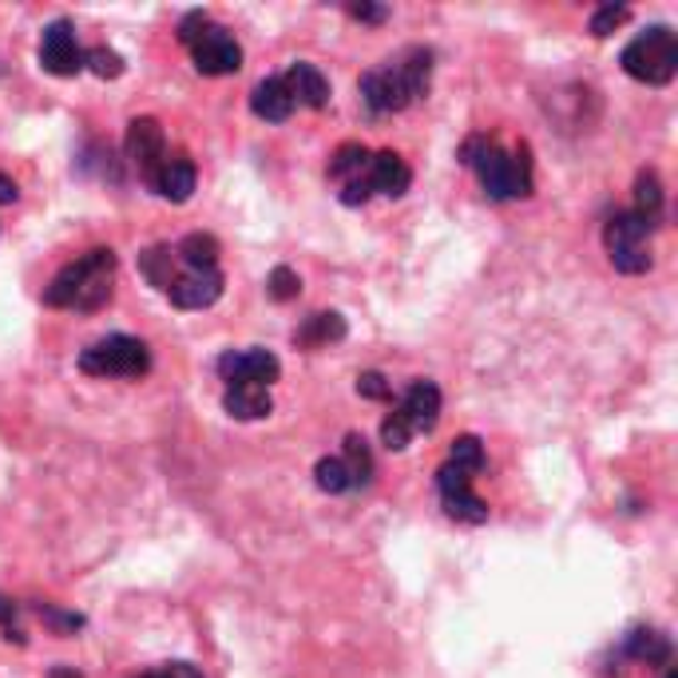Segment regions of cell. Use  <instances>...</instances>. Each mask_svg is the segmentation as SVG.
<instances>
[{
  "label": "cell",
  "mask_w": 678,
  "mask_h": 678,
  "mask_svg": "<svg viewBox=\"0 0 678 678\" xmlns=\"http://www.w3.org/2000/svg\"><path fill=\"white\" fill-rule=\"evenodd\" d=\"M115 290V250L95 246L84 258L68 263L44 290V301L52 310H100L112 301Z\"/></svg>",
  "instance_id": "1"
},
{
  "label": "cell",
  "mask_w": 678,
  "mask_h": 678,
  "mask_svg": "<svg viewBox=\"0 0 678 678\" xmlns=\"http://www.w3.org/2000/svg\"><path fill=\"white\" fill-rule=\"evenodd\" d=\"M461 163H469V167L481 175L484 195L496 198V203L532 195V160H527V147L508 155V151H500V143L489 140V135H472V140H464V147H461Z\"/></svg>",
  "instance_id": "2"
},
{
  "label": "cell",
  "mask_w": 678,
  "mask_h": 678,
  "mask_svg": "<svg viewBox=\"0 0 678 678\" xmlns=\"http://www.w3.org/2000/svg\"><path fill=\"white\" fill-rule=\"evenodd\" d=\"M623 72L639 80V84H650V88H662L675 80L678 72V40L667 24H655V29L639 32L631 44L623 48L619 56Z\"/></svg>",
  "instance_id": "3"
},
{
  "label": "cell",
  "mask_w": 678,
  "mask_h": 678,
  "mask_svg": "<svg viewBox=\"0 0 678 678\" xmlns=\"http://www.w3.org/2000/svg\"><path fill=\"white\" fill-rule=\"evenodd\" d=\"M80 369L88 377H143L151 369V353L140 338L112 333L80 353Z\"/></svg>",
  "instance_id": "4"
},
{
  "label": "cell",
  "mask_w": 678,
  "mask_h": 678,
  "mask_svg": "<svg viewBox=\"0 0 678 678\" xmlns=\"http://www.w3.org/2000/svg\"><path fill=\"white\" fill-rule=\"evenodd\" d=\"M650 226L643 218H635L631 210L607 218L603 226V243H607V258L619 274H647L650 270V246H647Z\"/></svg>",
  "instance_id": "5"
},
{
  "label": "cell",
  "mask_w": 678,
  "mask_h": 678,
  "mask_svg": "<svg viewBox=\"0 0 678 678\" xmlns=\"http://www.w3.org/2000/svg\"><path fill=\"white\" fill-rule=\"evenodd\" d=\"M123 147H127V160H132V167L140 171V179L155 183V175H160V167L167 163V140H163V127L155 120H132L127 123V140H123Z\"/></svg>",
  "instance_id": "6"
},
{
  "label": "cell",
  "mask_w": 678,
  "mask_h": 678,
  "mask_svg": "<svg viewBox=\"0 0 678 678\" xmlns=\"http://www.w3.org/2000/svg\"><path fill=\"white\" fill-rule=\"evenodd\" d=\"M218 373H223L226 386H263L270 389V381H278L282 366L270 349H226L218 358Z\"/></svg>",
  "instance_id": "7"
},
{
  "label": "cell",
  "mask_w": 678,
  "mask_h": 678,
  "mask_svg": "<svg viewBox=\"0 0 678 678\" xmlns=\"http://www.w3.org/2000/svg\"><path fill=\"white\" fill-rule=\"evenodd\" d=\"M361 100L373 115H389V112H405L413 104L405 80H401V68L389 60V64L373 68V72L361 75Z\"/></svg>",
  "instance_id": "8"
},
{
  "label": "cell",
  "mask_w": 678,
  "mask_h": 678,
  "mask_svg": "<svg viewBox=\"0 0 678 678\" xmlns=\"http://www.w3.org/2000/svg\"><path fill=\"white\" fill-rule=\"evenodd\" d=\"M191 56L203 75H235L243 68V48L223 24H207V32L191 44Z\"/></svg>",
  "instance_id": "9"
},
{
  "label": "cell",
  "mask_w": 678,
  "mask_h": 678,
  "mask_svg": "<svg viewBox=\"0 0 678 678\" xmlns=\"http://www.w3.org/2000/svg\"><path fill=\"white\" fill-rule=\"evenodd\" d=\"M40 64L52 75H75L84 72V52L75 44V29L68 20H52L40 37Z\"/></svg>",
  "instance_id": "10"
},
{
  "label": "cell",
  "mask_w": 678,
  "mask_h": 678,
  "mask_svg": "<svg viewBox=\"0 0 678 678\" xmlns=\"http://www.w3.org/2000/svg\"><path fill=\"white\" fill-rule=\"evenodd\" d=\"M167 298L179 306V310H207L223 298V270H191V266H179V278L171 282Z\"/></svg>",
  "instance_id": "11"
},
{
  "label": "cell",
  "mask_w": 678,
  "mask_h": 678,
  "mask_svg": "<svg viewBox=\"0 0 678 678\" xmlns=\"http://www.w3.org/2000/svg\"><path fill=\"white\" fill-rule=\"evenodd\" d=\"M397 413L405 417L413 433H433L436 421H441V389L433 381H413L401 397Z\"/></svg>",
  "instance_id": "12"
},
{
  "label": "cell",
  "mask_w": 678,
  "mask_h": 678,
  "mask_svg": "<svg viewBox=\"0 0 678 678\" xmlns=\"http://www.w3.org/2000/svg\"><path fill=\"white\" fill-rule=\"evenodd\" d=\"M366 183L373 195H386V198H401L413 183V171L401 155L393 151H377L373 160H369V171H366Z\"/></svg>",
  "instance_id": "13"
},
{
  "label": "cell",
  "mask_w": 678,
  "mask_h": 678,
  "mask_svg": "<svg viewBox=\"0 0 678 678\" xmlns=\"http://www.w3.org/2000/svg\"><path fill=\"white\" fill-rule=\"evenodd\" d=\"M195 179H198L195 163H191L183 151H175V155H167V163L160 167L151 191L160 198H167V203H187V198L195 195Z\"/></svg>",
  "instance_id": "14"
},
{
  "label": "cell",
  "mask_w": 678,
  "mask_h": 678,
  "mask_svg": "<svg viewBox=\"0 0 678 678\" xmlns=\"http://www.w3.org/2000/svg\"><path fill=\"white\" fill-rule=\"evenodd\" d=\"M282 80H286V88H290L294 104L314 107V112H321V107L330 104V80H326V75H321L314 64H301V60H298V64H294Z\"/></svg>",
  "instance_id": "15"
},
{
  "label": "cell",
  "mask_w": 678,
  "mask_h": 678,
  "mask_svg": "<svg viewBox=\"0 0 678 678\" xmlns=\"http://www.w3.org/2000/svg\"><path fill=\"white\" fill-rule=\"evenodd\" d=\"M250 112H255L258 120H266V123L290 120L294 95H290V88H286L282 75H270V80H263V84L255 88V95H250Z\"/></svg>",
  "instance_id": "16"
},
{
  "label": "cell",
  "mask_w": 678,
  "mask_h": 678,
  "mask_svg": "<svg viewBox=\"0 0 678 678\" xmlns=\"http://www.w3.org/2000/svg\"><path fill=\"white\" fill-rule=\"evenodd\" d=\"M223 409L235 421H263V417H270L274 401H270V389L263 386H230L223 397Z\"/></svg>",
  "instance_id": "17"
},
{
  "label": "cell",
  "mask_w": 678,
  "mask_h": 678,
  "mask_svg": "<svg viewBox=\"0 0 678 678\" xmlns=\"http://www.w3.org/2000/svg\"><path fill=\"white\" fill-rule=\"evenodd\" d=\"M623 655L635 662H647V667H670V639L662 631H650V627H635L623 643Z\"/></svg>",
  "instance_id": "18"
},
{
  "label": "cell",
  "mask_w": 678,
  "mask_h": 678,
  "mask_svg": "<svg viewBox=\"0 0 678 678\" xmlns=\"http://www.w3.org/2000/svg\"><path fill=\"white\" fill-rule=\"evenodd\" d=\"M393 64L401 68V80H405L413 104L424 100V95H429V84H433V52H429V48H409L405 56H397Z\"/></svg>",
  "instance_id": "19"
},
{
  "label": "cell",
  "mask_w": 678,
  "mask_h": 678,
  "mask_svg": "<svg viewBox=\"0 0 678 678\" xmlns=\"http://www.w3.org/2000/svg\"><path fill=\"white\" fill-rule=\"evenodd\" d=\"M140 270H143V278L155 286V290L167 294L171 282L179 278V258H175V250H171V246H151V250H143V255H140Z\"/></svg>",
  "instance_id": "20"
},
{
  "label": "cell",
  "mask_w": 678,
  "mask_h": 678,
  "mask_svg": "<svg viewBox=\"0 0 678 678\" xmlns=\"http://www.w3.org/2000/svg\"><path fill=\"white\" fill-rule=\"evenodd\" d=\"M369 160H373V151L361 147V143H341L338 151H333V160H330V179L333 183H353V179H366V171H369Z\"/></svg>",
  "instance_id": "21"
},
{
  "label": "cell",
  "mask_w": 678,
  "mask_h": 678,
  "mask_svg": "<svg viewBox=\"0 0 678 678\" xmlns=\"http://www.w3.org/2000/svg\"><path fill=\"white\" fill-rule=\"evenodd\" d=\"M346 338V318L341 314H310L306 318V326H301L298 333H294V341L298 346H306V349H314V346H330V341H341Z\"/></svg>",
  "instance_id": "22"
},
{
  "label": "cell",
  "mask_w": 678,
  "mask_h": 678,
  "mask_svg": "<svg viewBox=\"0 0 678 678\" xmlns=\"http://www.w3.org/2000/svg\"><path fill=\"white\" fill-rule=\"evenodd\" d=\"M635 218H643V223L655 230L662 218V183L655 171H639V179H635Z\"/></svg>",
  "instance_id": "23"
},
{
  "label": "cell",
  "mask_w": 678,
  "mask_h": 678,
  "mask_svg": "<svg viewBox=\"0 0 678 678\" xmlns=\"http://www.w3.org/2000/svg\"><path fill=\"white\" fill-rule=\"evenodd\" d=\"M175 258H179V266H191V270H215L218 266V238L195 230V235H187L179 246H175Z\"/></svg>",
  "instance_id": "24"
},
{
  "label": "cell",
  "mask_w": 678,
  "mask_h": 678,
  "mask_svg": "<svg viewBox=\"0 0 678 678\" xmlns=\"http://www.w3.org/2000/svg\"><path fill=\"white\" fill-rule=\"evenodd\" d=\"M341 464H346L349 489H366L373 481V452H369L366 436L349 433L346 436V452H341Z\"/></svg>",
  "instance_id": "25"
},
{
  "label": "cell",
  "mask_w": 678,
  "mask_h": 678,
  "mask_svg": "<svg viewBox=\"0 0 678 678\" xmlns=\"http://www.w3.org/2000/svg\"><path fill=\"white\" fill-rule=\"evenodd\" d=\"M441 504L452 520H461V524H484L489 520V504L472 489H452V492H441Z\"/></svg>",
  "instance_id": "26"
},
{
  "label": "cell",
  "mask_w": 678,
  "mask_h": 678,
  "mask_svg": "<svg viewBox=\"0 0 678 678\" xmlns=\"http://www.w3.org/2000/svg\"><path fill=\"white\" fill-rule=\"evenodd\" d=\"M449 464H456L461 472L476 476V472L484 469V444L476 441V436H456L449 449Z\"/></svg>",
  "instance_id": "27"
},
{
  "label": "cell",
  "mask_w": 678,
  "mask_h": 678,
  "mask_svg": "<svg viewBox=\"0 0 678 678\" xmlns=\"http://www.w3.org/2000/svg\"><path fill=\"white\" fill-rule=\"evenodd\" d=\"M314 481H318L321 492H330V496H341V492H349V476H346V464H341V456H326V461H318V469H314Z\"/></svg>",
  "instance_id": "28"
},
{
  "label": "cell",
  "mask_w": 678,
  "mask_h": 678,
  "mask_svg": "<svg viewBox=\"0 0 678 678\" xmlns=\"http://www.w3.org/2000/svg\"><path fill=\"white\" fill-rule=\"evenodd\" d=\"M266 294L274 301H294L301 294V278L290 270V266H274L270 278H266Z\"/></svg>",
  "instance_id": "29"
},
{
  "label": "cell",
  "mask_w": 678,
  "mask_h": 678,
  "mask_svg": "<svg viewBox=\"0 0 678 678\" xmlns=\"http://www.w3.org/2000/svg\"><path fill=\"white\" fill-rule=\"evenodd\" d=\"M413 429H409V421L401 413H389L386 421H381V444H386L389 452H405L409 449V441H413Z\"/></svg>",
  "instance_id": "30"
},
{
  "label": "cell",
  "mask_w": 678,
  "mask_h": 678,
  "mask_svg": "<svg viewBox=\"0 0 678 678\" xmlns=\"http://www.w3.org/2000/svg\"><path fill=\"white\" fill-rule=\"evenodd\" d=\"M84 68H92L100 80H120L123 56L120 52H112V48H92V52H84Z\"/></svg>",
  "instance_id": "31"
},
{
  "label": "cell",
  "mask_w": 678,
  "mask_h": 678,
  "mask_svg": "<svg viewBox=\"0 0 678 678\" xmlns=\"http://www.w3.org/2000/svg\"><path fill=\"white\" fill-rule=\"evenodd\" d=\"M627 17H631V12L623 9V4H603V9L592 17V37H599V40H603V37H612V32L619 29V24H623Z\"/></svg>",
  "instance_id": "32"
},
{
  "label": "cell",
  "mask_w": 678,
  "mask_h": 678,
  "mask_svg": "<svg viewBox=\"0 0 678 678\" xmlns=\"http://www.w3.org/2000/svg\"><path fill=\"white\" fill-rule=\"evenodd\" d=\"M40 612V619L52 627V631H60V635H72V631H80L84 627V615H75V612H56V607H48V603H40L37 607Z\"/></svg>",
  "instance_id": "33"
},
{
  "label": "cell",
  "mask_w": 678,
  "mask_h": 678,
  "mask_svg": "<svg viewBox=\"0 0 678 678\" xmlns=\"http://www.w3.org/2000/svg\"><path fill=\"white\" fill-rule=\"evenodd\" d=\"M358 393L366 397V401H393V386H389L386 373H377V369L358 377Z\"/></svg>",
  "instance_id": "34"
},
{
  "label": "cell",
  "mask_w": 678,
  "mask_h": 678,
  "mask_svg": "<svg viewBox=\"0 0 678 678\" xmlns=\"http://www.w3.org/2000/svg\"><path fill=\"white\" fill-rule=\"evenodd\" d=\"M207 24H210V17H207V12H203V9L187 12V17H183V24H179V40L191 48L198 37H203V32H207Z\"/></svg>",
  "instance_id": "35"
},
{
  "label": "cell",
  "mask_w": 678,
  "mask_h": 678,
  "mask_svg": "<svg viewBox=\"0 0 678 678\" xmlns=\"http://www.w3.org/2000/svg\"><path fill=\"white\" fill-rule=\"evenodd\" d=\"M135 678H203V670L191 667V662H163V667L147 670V675H135Z\"/></svg>",
  "instance_id": "36"
},
{
  "label": "cell",
  "mask_w": 678,
  "mask_h": 678,
  "mask_svg": "<svg viewBox=\"0 0 678 678\" xmlns=\"http://www.w3.org/2000/svg\"><path fill=\"white\" fill-rule=\"evenodd\" d=\"M369 198H373V191H369L366 179H353L341 187V203H346V207H366Z\"/></svg>",
  "instance_id": "37"
},
{
  "label": "cell",
  "mask_w": 678,
  "mask_h": 678,
  "mask_svg": "<svg viewBox=\"0 0 678 678\" xmlns=\"http://www.w3.org/2000/svg\"><path fill=\"white\" fill-rule=\"evenodd\" d=\"M349 17L361 20V24H381L389 17L386 4H349Z\"/></svg>",
  "instance_id": "38"
},
{
  "label": "cell",
  "mask_w": 678,
  "mask_h": 678,
  "mask_svg": "<svg viewBox=\"0 0 678 678\" xmlns=\"http://www.w3.org/2000/svg\"><path fill=\"white\" fill-rule=\"evenodd\" d=\"M12 619H17V603L9 595H0V627H12Z\"/></svg>",
  "instance_id": "39"
},
{
  "label": "cell",
  "mask_w": 678,
  "mask_h": 678,
  "mask_svg": "<svg viewBox=\"0 0 678 678\" xmlns=\"http://www.w3.org/2000/svg\"><path fill=\"white\" fill-rule=\"evenodd\" d=\"M17 183L9 179V175H0V203H17Z\"/></svg>",
  "instance_id": "40"
},
{
  "label": "cell",
  "mask_w": 678,
  "mask_h": 678,
  "mask_svg": "<svg viewBox=\"0 0 678 678\" xmlns=\"http://www.w3.org/2000/svg\"><path fill=\"white\" fill-rule=\"evenodd\" d=\"M667 678H678V667H667Z\"/></svg>",
  "instance_id": "41"
}]
</instances>
